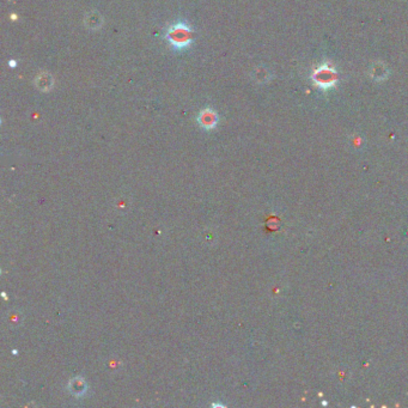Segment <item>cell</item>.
Instances as JSON below:
<instances>
[{
  "mask_svg": "<svg viewBox=\"0 0 408 408\" xmlns=\"http://www.w3.org/2000/svg\"><path fill=\"white\" fill-rule=\"evenodd\" d=\"M311 80L320 90L326 91L334 88L338 84L339 78L335 68L329 62H323L320 66L314 68L311 73Z\"/></svg>",
  "mask_w": 408,
  "mask_h": 408,
  "instance_id": "obj_1",
  "label": "cell"
},
{
  "mask_svg": "<svg viewBox=\"0 0 408 408\" xmlns=\"http://www.w3.org/2000/svg\"><path fill=\"white\" fill-rule=\"evenodd\" d=\"M199 122L204 128H213L218 122V118H217V114L213 112L212 109H205L202 110L200 116H199Z\"/></svg>",
  "mask_w": 408,
  "mask_h": 408,
  "instance_id": "obj_3",
  "label": "cell"
},
{
  "mask_svg": "<svg viewBox=\"0 0 408 408\" xmlns=\"http://www.w3.org/2000/svg\"><path fill=\"white\" fill-rule=\"evenodd\" d=\"M166 38L174 48L183 49L192 42V30L186 23H177L170 26L166 32Z\"/></svg>",
  "mask_w": 408,
  "mask_h": 408,
  "instance_id": "obj_2",
  "label": "cell"
},
{
  "mask_svg": "<svg viewBox=\"0 0 408 408\" xmlns=\"http://www.w3.org/2000/svg\"><path fill=\"white\" fill-rule=\"evenodd\" d=\"M68 388H70V392L72 393L73 395L80 396L86 392V388H88V387H86L85 381L83 380V378H74V380L70 382Z\"/></svg>",
  "mask_w": 408,
  "mask_h": 408,
  "instance_id": "obj_4",
  "label": "cell"
},
{
  "mask_svg": "<svg viewBox=\"0 0 408 408\" xmlns=\"http://www.w3.org/2000/svg\"><path fill=\"white\" fill-rule=\"evenodd\" d=\"M387 74H388V70L387 67H381L380 64H377L374 68H371V77L375 80H383L387 78Z\"/></svg>",
  "mask_w": 408,
  "mask_h": 408,
  "instance_id": "obj_5",
  "label": "cell"
}]
</instances>
